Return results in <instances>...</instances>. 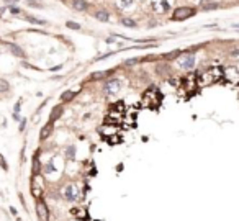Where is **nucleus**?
Returning a JSON list of instances; mask_svg holds the SVG:
<instances>
[{"label":"nucleus","mask_w":239,"mask_h":221,"mask_svg":"<svg viewBox=\"0 0 239 221\" xmlns=\"http://www.w3.org/2000/svg\"><path fill=\"white\" fill-rule=\"evenodd\" d=\"M121 89V80L118 77H112V79H108L107 84H105V94L107 95H115L118 94Z\"/></svg>","instance_id":"f257e3e1"},{"label":"nucleus","mask_w":239,"mask_h":221,"mask_svg":"<svg viewBox=\"0 0 239 221\" xmlns=\"http://www.w3.org/2000/svg\"><path fill=\"white\" fill-rule=\"evenodd\" d=\"M193 66H195V54L193 53H187L184 56H180L179 67H182V69H192Z\"/></svg>","instance_id":"f03ea898"},{"label":"nucleus","mask_w":239,"mask_h":221,"mask_svg":"<svg viewBox=\"0 0 239 221\" xmlns=\"http://www.w3.org/2000/svg\"><path fill=\"white\" fill-rule=\"evenodd\" d=\"M62 197L66 198L67 202H75L79 198V192L75 188V185H72V183L66 185V187H64V192H62Z\"/></svg>","instance_id":"7ed1b4c3"},{"label":"nucleus","mask_w":239,"mask_h":221,"mask_svg":"<svg viewBox=\"0 0 239 221\" xmlns=\"http://www.w3.org/2000/svg\"><path fill=\"white\" fill-rule=\"evenodd\" d=\"M36 213H38V218L41 221H48L49 219V210L44 202H38L36 203Z\"/></svg>","instance_id":"20e7f679"},{"label":"nucleus","mask_w":239,"mask_h":221,"mask_svg":"<svg viewBox=\"0 0 239 221\" xmlns=\"http://www.w3.org/2000/svg\"><path fill=\"white\" fill-rule=\"evenodd\" d=\"M193 15V10L192 8H177L175 13H174V20H184V18H188Z\"/></svg>","instance_id":"39448f33"},{"label":"nucleus","mask_w":239,"mask_h":221,"mask_svg":"<svg viewBox=\"0 0 239 221\" xmlns=\"http://www.w3.org/2000/svg\"><path fill=\"white\" fill-rule=\"evenodd\" d=\"M31 193L36 198L41 195V183H39V180H38V177H36V175H33V180H31Z\"/></svg>","instance_id":"423d86ee"},{"label":"nucleus","mask_w":239,"mask_h":221,"mask_svg":"<svg viewBox=\"0 0 239 221\" xmlns=\"http://www.w3.org/2000/svg\"><path fill=\"white\" fill-rule=\"evenodd\" d=\"M61 115H62V106L61 105H56L54 108H53V111H51V123H54V121L59 120Z\"/></svg>","instance_id":"0eeeda50"},{"label":"nucleus","mask_w":239,"mask_h":221,"mask_svg":"<svg viewBox=\"0 0 239 221\" xmlns=\"http://www.w3.org/2000/svg\"><path fill=\"white\" fill-rule=\"evenodd\" d=\"M8 48H10L12 54H15L17 58H25V53H23V49H21L20 46H17V44H8Z\"/></svg>","instance_id":"6e6552de"},{"label":"nucleus","mask_w":239,"mask_h":221,"mask_svg":"<svg viewBox=\"0 0 239 221\" xmlns=\"http://www.w3.org/2000/svg\"><path fill=\"white\" fill-rule=\"evenodd\" d=\"M93 15H95V18H97L98 21H108V18H110L108 12H105V10H98L97 13H93Z\"/></svg>","instance_id":"1a4fd4ad"},{"label":"nucleus","mask_w":239,"mask_h":221,"mask_svg":"<svg viewBox=\"0 0 239 221\" xmlns=\"http://www.w3.org/2000/svg\"><path fill=\"white\" fill-rule=\"evenodd\" d=\"M74 8H75V10H81V12H84V10L87 8L85 0H74Z\"/></svg>","instance_id":"9d476101"},{"label":"nucleus","mask_w":239,"mask_h":221,"mask_svg":"<svg viewBox=\"0 0 239 221\" xmlns=\"http://www.w3.org/2000/svg\"><path fill=\"white\" fill-rule=\"evenodd\" d=\"M10 90V84L5 79H0V94H5V92Z\"/></svg>","instance_id":"9b49d317"},{"label":"nucleus","mask_w":239,"mask_h":221,"mask_svg":"<svg viewBox=\"0 0 239 221\" xmlns=\"http://www.w3.org/2000/svg\"><path fill=\"white\" fill-rule=\"evenodd\" d=\"M49 134H51V123L46 125L44 128H43V133L39 134V138H41V139H46V138L49 136Z\"/></svg>","instance_id":"f8f14e48"},{"label":"nucleus","mask_w":239,"mask_h":221,"mask_svg":"<svg viewBox=\"0 0 239 221\" xmlns=\"http://www.w3.org/2000/svg\"><path fill=\"white\" fill-rule=\"evenodd\" d=\"M66 156H67L69 159H74V157H75V146L70 144V146L66 149Z\"/></svg>","instance_id":"ddd939ff"},{"label":"nucleus","mask_w":239,"mask_h":221,"mask_svg":"<svg viewBox=\"0 0 239 221\" xmlns=\"http://www.w3.org/2000/svg\"><path fill=\"white\" fill-rule=\"evenodd\" d=\"M121 23L125 25V26H128V28H134V26H136L134 20H131V18H123V20H121Z\"/></svg>","instance_id":"4468645a"},{"label":"nucleus","mask_w":239,"mask_h":221,"mask_svg":"<svg viewBox=\"0 0 239 221\" xmlns=\"http://www.w3.org/2000/svg\"><path fill=\"white\" fill-rule=\"evenodd\" d=\"M74 95H75V92H66V94L61 95V98H62L64 102H66V100H72V98H74Z\"/></svg>","instance_id":"2eb2a0df"},{"label":"nucleus","mask_w":239,"mask_h":221,"mask_svg":"<svg viewBox=\"0 0 239 221\" xmlns=\"http://www.w3.org/2000/svg\"><path fill=\"white\" fill-rule=\"evenodd\" d=\"M66 26H67V28H70V30H81V25H79V23H75V21H67V23H66Z\"/></svg>","instance_id":"dca6fc26"},{"label":"nucleus","mask_w":239,"mask_h":221,"mask_svg":"<svg viewBox=\"0 0 239 221\" xmlns=\"http://www.w3.org/2000/svg\"><path fill=\"white\" fill-rule=\"evenodd\" d=\"M53 170H54V164H53V161H49V162L46 164V167H44V172H46V174H51Z\"/></svg>","instance_id":"f3484780"},{"label":"nucleus","mask_w":239,"mask_h":221,"mask_svg":"<svg viewBox=\"0 0 239 221\" xmlns=\"http://www.w3.org/2000/svg\"><path fill=\"white\" fill-rule=\"evenodd\" d=\"M229 56H231V58H233V59H237V61H239V48H234V49H231Z\"/></svg>","instance_id":"a211bd4d"},{"label":"nucleus","mask_w":239,"mask_h":221,"mask_svg":"<svg viewBox=\"0 0 239 221\" xmlns=\"http://www.w3.org/2000/svg\"><path fill=\"white\" fill-rule=\"evenodd\" d=\"M0 166H2L3 170H8V164H7V161H5V157L2 154H0Z\"/></svg>","instance_id":"6ab92c4d"},{"label":"nucleus","mask_w":239,"mask_h":221,"mask_svg":"<svg viewBox=\"0 0 239 221\" xmlns=\"http://www.w3.org/2000/svg\"><path fill=\"white\" fill-rule=\"evenodd\" d=\"M102 75H105V72H95V74H92V79H98Z\"/></svg>","instance_id":"aec40b11"},{"label":"nucleus","mask_w":239,"mask_h":221,"mask_svg":"<svg viewBox=\"0 0 239 221\" xmlns=\"http://www.w3.org/2000/svg\"><path fill=\"white\" fill-rule=\"evenodd\" d=\"M179 56V51H174L172 54H167V58H177Z\"/></svg>","instance_id":"412c9836"},{"label":"nucleus","mask_w":239,"mask_h":221,"mask_svg":"<svg viewBox=\"0 0 239 221\" xmlns=\"http://www.w3.org/2000/svg\"><path fill=\"white\" fill-rule=\"evenodd\" d=\"M120 3L121 5H129V3H131V0H120Z\"/></svg>","instance_id":"4be33fe9"},{"label":"nucleus","mask_w":239,"mask_h":221,"mask_svg":"<svg viewBox=\"0 0 239 221\" xmlns=\"http://www.w3.org/2000/svg\"><path fill=\"white\" fill-rule=\"evenodd\" d=\"M7 2H18V0H7Z\"/></svg>","instance_id":"5701e85b"}]
</instances>
